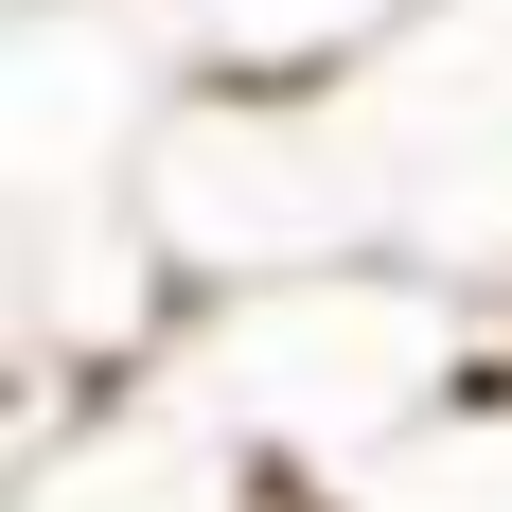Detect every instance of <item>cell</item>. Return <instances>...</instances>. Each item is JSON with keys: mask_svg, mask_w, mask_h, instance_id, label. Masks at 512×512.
I'll list each match as a JSON object with an SVG mask.
<instances>
[{"mask_svg": "<svg viewBox=\"0 0 512 512\" xmlns=\"http://www.w3.org/2000/svg\"><path fill=\"white\" fill-rule=\"evenodd\" d=\"M159 283L424 265L512 318V0H424L301 89H159L142 142Z\"/></svg>", "mask_w": 512, "mask_h": 512, "instance_id": "6da1fadb", "label": "cell"}, {"mask_svg": "<svg viewBox=\"0 0 512 512\" xmlns=\"http://www.w3.org/2000/svg\"><path fill=\"white\" fill-rule=\"evenodd\" d=\"M18 512H318L283 460H248L212 407H177L159 371H124V389H53L36 424V477H18Z\"/></svg>", "mask_w": 512, "mask_h": 512, "instance_id": "7a4b0ae2", "label": "cell"}, {"mask_svg": "<svg viewBox=\"0 0 512 512\" xmlns=\"http://www.w3.org/2000/svg\"><path fill=\"white\" fill-rule=\"evenodd\" d=\"M389 18H424V0H142L159 89H301V71L371 53Z\"/></svg>", "mask_w": 512, "mask_h": 512, "instance_id": "3957f363", "label": "cell"}, {"mask_svg": "<svg viewBox=\"0 0 512 512\" xmlns=\"http://www.w3.org/2000/svg\"><path fill=\"white\" fill-rule=\"evenodd\" d=\"M36 424H53V389H36V371H0V512H18V477H36Z\"/></svg>", "mask_w": 512, "mask_h": 512, "instance_id": "277c9868", "label": "cell"}]
</instances>
